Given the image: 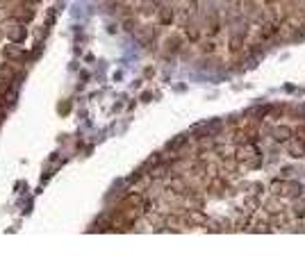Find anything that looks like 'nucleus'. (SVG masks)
Instances as JSON below:
<instances>
[{"instance_id":"1","label":"nucleus","mask_w":305,"mask_h":273,"mask_svg":"<svg viewBox=\"0 0 305 273\" xmlns=\"http://www.w3.org/2000/svg\"><path fill=\"white\" fill-rule=\"evenodd\" d=\"M278 32H280V25H278V23H267V25L262 27L260 37H262V39H273Z\"/></svg>"},{"instance_id":"2","label":"nucleus","mask_w":305,"mask_h":273,"mask_svg":"<svg viewBox=\"0 0 305 273\" xmlns=\"http://www.w3.org/2000/svg\"><path fill=\"white\" fill-rule=\"evenodd\" d=\"M276 141H287L289 137H292V130L287 128V125H280V128H276Z\"/></svg>"},{"instance_id":"3","label":"nucleus","mask_w":305,"mask_h":273,"mask_svg":"<svg viewBox=\"0 0 305 273\" xmlns=\"http://www.w3.org/2000/svg\"><path fill=\"white\" fill-rule=\"evenodd\" d=\"M303 153H305L303 144H299V146L292 144V146H289V155H292V157H303Z\"/></svg>"},{"instance_id":"4","label":"nucleus","mask_w":305,"mask_h":273,"mask_svg":"<svg viewBox=\"0 0 305 273\" xmlns=\"http://www.w3.org/2000/svg\"><path fill=\"white\" fill-rule=\"evenodd\" d=\"M237 50H241V39L239 37H235L230 41V53H237Z\"/></svg>"},{"instance_id":"5","label":"nucleus","mask_w":305,"mask_h":273,"mask_svg":"<svg viewBox=\"0 0 305 273\" xmlns=\"http://www.w3.org/2000/svg\"><path fill=\"white\" fill-rule=\"evenodd\" d=\"M203 50H205V53H214V50H216V43H214V41L205 43V46H203Z\"/></svg>"},{"instance_id":"6","label":"nucleus","mask_w":305,"mask_h":273,"mask_svg":"<svg viewBox=\"0 0 305 273\" xmlns=\"http://www.w3.org/2000/svg\"><path fill=\"white\" fill-rule=\"evenodd\" d=\"M294 212H296V216H305V203H296V209H294Z\"/></svg>"},{"instance_id":"7","label":"nucleus","mask_w":305,"mask_h":273,"mask_svg":"<svg viewBox=\"0 0 305 273\" xmlns=\"http://www.w3.org/2000/svg\"><path fill=\"white\" fill-rule=\"evenodd\" d=\"M171 18H173V14H171V11H162V21H164V23H169V21H171Z\"/></svg>"}]
</instances>
